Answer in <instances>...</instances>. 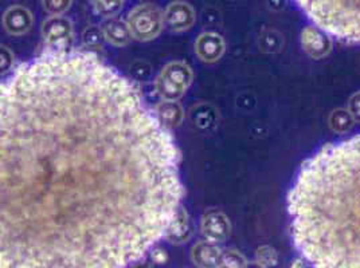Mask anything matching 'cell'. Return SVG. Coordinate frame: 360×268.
<instances>
[{
    "instance_id": "6da1fadb",
    "label": "cell",
    "mask_w": 360,
    "mask_h": 268,
    "mask_svg": "<svg viewBox=\"0 0 360 268\" xmlns=\"http://www.w3.org/2000/svg\"><path fill=\"white\" fill-rule=\"evenodd\" d=\"M181 197L169 130L97 54L49 50L0 82V268H127Z\"/></svg>"
},
{
    "instance_id": "7a4b0ae2",
    "label": "cell",
    "mask_w": 360,
    "mask_h": 268,
    "mask_svg": "<svg viewBox=\"0 0 360 268\" xmlns=\"http://www.w3.org/2000/svg\"><path fill=\"white\" fill-rule=\"evenodd\" d=\"M359 134L302 165L288 199L292 234L315 268H360Z\"/></svg>"
},
{
    "instance_id": "3957f363",
    "label": "cell",
    "mask_w": 360,
    "mask_h": 268,
    "mask_svg": "<svg viewBox=\"0 0 360 268\" xmlns=\"http://www.w3.org/2000/svg\"><path fill=\"white\" fill-rule=\"evenodd\" d=\"M193 70L184 62H171L156 79V91L163 101H178L193 82Z\"/></svg>"
},
{
    "instance_id": "277c9868",
    "label": "cell",
    "mask_w": 360,
    "mask_h": 268,
    "mask_svg": "<svg viewBox=\"0 0 360 268\" xmlns=\"http://www.w3.org/2000/svg\"><path fill=\"white\" fill-rule=\"evenodd\" d=\"M127 25L132 38L141 42L152 41L163 30V13L158 6L152 3H144L129 13Z\"/></svg>"
},
{
    "instance_id": "5b68a950",
    "label": "cell",
    "mask_w": 360,
    "mask_h": 268,
    "mask_svg": "<svg viewBox=\"0 0 360 268\" xmlns=\"http://www.w3.org/2000/svg\"><path fill=\"white\" fill-rule=\"evenodd\" d=\"M42 38L51 51H69L75 42V29L70 19L51 15L42 23Z\"/></svg>"
},
{
    "instance_id": "8992f818",
    "label": "cell",
    "mask_w": 360,
    "mask_h": 268,
    "mask_svg": "<svg viewBox=\"0 0 360 268\" xmlns=\"http://www.w3.org/2000/svg\"><path fill=\"white\" fill-rule=\"evenodd\" d=\"M200 229L206 241L218 244L229 238L231 231V224L224 212L212 209L202 217Z\"/></svg>"
},
{
    "instance_id": "52a82bcc",
    "label": "cell",
    "mask_w": 360,
    "mask_h": 268,
    "mask_svg": "<svg viewBox=\"0 0 360 268\" xmlns=\"http://www.w3.org/2000/svg\"><path fill=\"white\" fill-rule=\"evenodd\" d=\"M301 46L304 51L314 60L327 57L332 50L330 35L319 27H305L301 32Z\"/></svg>"
},
{
    "instance_id": "ba28073f",
    "label": "cell",
    "mask_w": 360,
    "mask_h": 268,
    "mask_svg": "<svg viewBox=\"0 0 360 268\" xmlns=\"http://www.w3.org/2000/svg\"><path fill=\"white\" fill-rule=\"evenodd\" d=\"M163 19L169 30L176 32L188 30L195 23V10L186 1H174L167 7Z\"/></svg>"
},
{
    "instance_id": "9c48e42d",
    "label": "cell",
    "mask_w": 360,
    "mask_h": 268,
    "mask_svg": "<svg viewBox=\"0 0 360 268\" xmlns=\"http://www.w3.org/2000/svg\"><path fill=\"white\" fill-rule=\"evenodd\" d=\"M3 27L11 35H23L31 30L34 25V16L30 10L23 6H11L7 8L1 19Z\"/></svg>"
},
{
    "instance_id": "30bf717a",
    "label": "cell",
    "mask_w": 360,
    "mask_h": 268,
    "mask_svg": "<svg viewBox=\"0 0 360 268\" xmlns=\"http://www.w3.org/2000/svg\"><path fill=\"white\" fill-rule=\"evenodd\" d=\"M226 45L224 38L215 32H205L199 35L195 42L196 55L207 63L221 60L225 54Z\"/></svg>"
},
{
    "instance_id": "8fae6325",
    "label": "cell",
    "mask_w": 360,
    "mask_h": 268,
    "mask_svg": "<svg viewBox=\"0 0 360 268\" xmlns=\"http://www.w3.org/2000/svg\"><path fill=\"white\" fill-rule=\"evenodd\" d=\"M191 235H193L191 219H190L187 210L179 207L175 217L172 219V222L165 231V240H168L169 243H174V244H183L190 240Z\"/></svg>"
},
{
    "instance_id": "7c38bea8",
    "label": "cell",
    "mask_w": 360,
    "mask_h": 268,
    "mask_svg": "<svg viewBox=\"0 0 360 268\" xmlns=\"http://www.w3.org/2000/svg\"><path fill=\"white\" fill-rule=\"evenodd\" d=\"M153 113L167 130L178 128L184 119V110L178 101H163L155 107Z\"/></svg>"
},
{
    "instance_id": "4fadbf2b",
    "label": "cell",
    "mask_w": 360,
    "mask_h": 268,
    "mask_svg": "<svg viewBox=\"0 0 360 268\" xmlns=\"http://www.w3.org/2000/svg\"><path fill=\"white\" fill-rule=\"evenodd\" d=\"M101 30L104 34L106 42L110 45L121 46L128 45L132 39L131 31L128 29L127 22L117 19V18H108L101 26Z\"/></svg>"
},
{
    "instance_id": "5bb4252c",
    "label": "cell",
    "mask_w": 360,
    "mask_h": 268,
    "mask_svg": "<svg viewBox=\"0 0 360 268\" xmlns=\"http://www.w3.org/2000/svg\"><path fill=\"white\" fill-rule=\"evenodd\" d=\"M221 250L210 241H199L191 250V259L199 268H218Z\"/></svg>"
},
{
    "instance_id": "9a60e30c",
    "label": "cell",
    "mask_w": 360,
    "mask_h": 268,
    "mask_svg": "<svg viewBox=\"0 0 360 268\" xmlns=\"http://www.w3.org/2000/svg\"><path fill=\"white\" fill-rule=\"evenodd\" d=\"M356 123L352 114L347 109H336L330 114L328 125L330 129L338 134L348 133Z\"/></svg>"
},
{
    "instance_id": "2e32d148",
    "label": "cell",
    "mask_w": 360,
    "mask_h": 268,
    "mask_svg": "<svg viewBox=\"0 0 360 268\" xmlns=\"http://www.w3.org/2000/svg\"><path fill=\"white\" fill-rule=\"evenodd\" d=\"M248 264L246 257L237 250L221 251L218 268H245Z\"/></svg>"
},
{
    "instance_id": "e0dca14e",
    "label": "cell",
    "mask_w": 360,
    "mask_h": 268,
    "mask_svg": "<svg viewBox=\"0 0 360 268\" xmlns=\"http://www.w3.org/2000/svg\"><path fill=\"white\" fill-rule=\"evenodd\" d=\"M94 11L104 18H113L121 8L122 0H91Z\"/></svg>"
},
{
    "instance_id": "ac0fdd59",
    "label": "cell",
    "mask_w": 360,
    "mask_h": 268,
    "mask_svg": "<svg viewBox=\"0 0 360 268\" xmlns=\"http://www.w3.org/2000/svg\"><path fill=\"white\" fill-rule=\"evenodd\" d=\"M104 41V34L98 26H89L82 32V42L88 48H100L103 47Z\"/></svg>"
},
{
    "instance_id": "d6986e66",
    "label": "cell",
    "mask_w": 360,
    "mask_h": 268,
    "mask_svg": "<svg viewBox=\"0 0 360 268\" xmlns=\"http://www.w3.org/2000/svg\"><path fill=\"white\" fill-rule=\"evenodd\" d=\"M255 259H257V263L264 268L273 267L278 262V253L270 246H262L257 250Z\"/></svg>"
},
{
    "instance_id": "ffe728a7",
    "label": "cell",
    "mask_w": 360,
    "mask_h": 268,
    "mask_svg": "<svg viewBox=\"0 0 360 268\" xmlns=\"http://www.w3.org/2000/svg\"><path fill=\"white\" fill-rule=\"evenodd\" d=\"M42 6L50 15H63L72 6V0H42Z\"/></svg>"
},
{
    "instance_id": "44dd1931",
    "label": "cell",
    "mask_w": 360,
    "mask_h": 268,
    "mask_svg": "<svg viewBox=\"0 0 360 268\" xmlns=\"http://www.w3.org/2000/svg\"><path fill=\"white\" fill-rule=\"evenodd\" d=\"M14 65H15V57L13 51L8 47L0 45V75L13 72Z\"/></svg>"
},
{
    "instance_id": "7402d4cb",
    "label": "cell",
    "mask_w": 360,
    "mask_h": 268,
    "mask_svg": "<svg viewBox=\"0 0 360 268\" xmlns=\"http://www.w3.org/2000/svg\"><path fill=\"white\" fill-rule=\"evenodd\" d=\"M360 93H355L351 98H349V102H348V107L347 110L352 114V117L355 119V121L359 122L360 117Z\"/></svg>"
},
{
    "instance_id": "603a6c76",
    "label": "cell",
    "mask_w": 360,
    "mask_h": 268,
    "mask_svg": "<svg viewBox=\"0 0 360 268\" xmlns=\"http://www.w3.org/2000/svg\"><path fill=\"white\" fill-rule=\"evenodd\" d=\"M152 260L155 262V263H158V264H165L167 262H168V259H169V256H168V253L163 248H156V250H153L152 251Z\"/></svg>"
},
{
    "instance_id": "cb8c5ba5",
    "label": "cell",
    "mask_w": 360,
    "mask_h": 268,
    "mask_svg": "<svg viewBox=\"0 0 360 268\" xmlns=\"http://www.w3.org/2000/svg\"><path fill=\"white\" fill-rule=\"evenodd\" d=\"M290 268H305V263L301 259H296L290 263Z\"/></svg>"
},
{
    "instance_id": "d4e9b609",
    "label": "cell",
    "mask_w": 360,
    "mask_h": 268,
    "mask_svg": "<svg viewBox=\"0 0 360 268\" xmlns=\"http://www.w3.org/2000/svg\"><path fill=\"white\" fill-rule=\"evenodd\" d=\"M245 268H264L262 267V266H259V264H258V263H257V262H255V263H250V264H249V263H248V264H246V267Z\"/></svg>"
},
{
    "instance_id": "484cf974",
    "label": "cell",
    "mask_w": 360,
    "mask_h": 268,
    "mask_svg": "<svg viewBox=\"0 0 360 268\" xmlns=\"http://www.w3.org/2000/svg\"><path fill=\"white\" fill-rule=\"evenodd\" d=\"M135 268H152L150 267V263H141V264H137Z\"/></svg>"
}]
</instances>
